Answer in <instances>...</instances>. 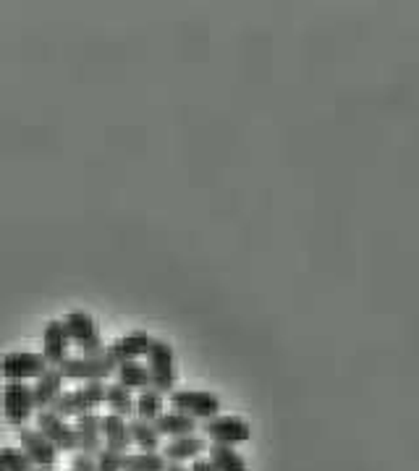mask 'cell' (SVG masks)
Returning <instances> with one entry per match:
<instances>
[{
	"label": "cell",
	"instance_id": "277c9868",
	"mask_svg": "<svg viewBox=\"0 0 419 471\" xmlns=\"http://www.w3.org/2000/svg\"><path fill=\"white\" fill-rule=\"evenodd\" d=\"M202 435L208 437L210 443L218 446H244L251 440V425L244 416H233V414H218L208 422L199 425Z\"/></svg>",
	"mask_w": 419,
	"mask_h": 471
},
{
	"label": "cell",
	"instance_id": "ffe728a7",
	"mask_svg": "<svg viewBox=\"0 0 419 471\" xmlns=\"http://www.w3.org/2000/svg\"><path fill=\"white\" fill-rule=\"evenodd\" d=\"M208 458L215 464L218 471H250L247 458L233 448V446H218V443H210Z\"/></svg>",
	"mask_w": 419,
	"mask_h": 471
},
{
	"label": "cell",
	"instance_id": "2e32d148",
	"mask_svg": "<svg viewBox=\"0 0 419 471\" xmlns=\"http://www.w3.org/2000/svg\"><path fill=\"white\" fill-rule=\"evenodd\" d=\"M155 427L160 429V435L168 437V440H173V437H184V435H194L197 429H199V422L197 419H191L187 414H181V411H163L160 416H158V422H155Z\"/></svg>",
	"mask_w": 419,
	"mask_h": 471
},
{
	"label": "cell",
	"instance_id": "6da1fadb",
	"mask_svg": "<svg viewBox=\"0 0 419 471\" xmlns=\"http://www.w3.org/2000/svg\"><path fill=\"white\" fill-rule=\"evenodd\" d=\"M168 404L173 411H181L197 422H208L212 416H218L223 408L220 396L212 390H202V387H176L173 393H168Z\"/></svg>",
	"mask_w": 419,
	"mask_h": 471
},
{
	"label": "cell",
	"instance_id": "d4e9b609",
	"mask_svg": "<svg viewBox=\"0 0 419 471\" xmlns=\"http://www.w3.org/2000/svg\"><path fill=\"white\" fill-rule=\"evenodd\" d=\"M124 458L126 453L103 446L95 453V466H97V471H124Z\"/></svg>",
	"mask_w": 419,
	"mask_h": 471
},
{
	"label": "cell",
	"instance_id": "603a6c76",
	"mask_svg": "<svg viewBox=\"0 0 419 471\" xmlns=\"http://www.w3.org/2000/svg\"><path fill=\"white\" fill-rule=\"evenodd\" d=\"M163 408H166V393L147 387V390H139V396H137V414L134 416L147 419V422H158Z\"/></svg>",
	"mask_w": 419,
	"mask_h": 471
},
{
	"label": "cell",
	"instance_id": "8992f818",
	"mask_svg": "<svg viewBox=\"0 0 419 471\" xmlns=\"http://www.w3.org/2000/svg\"><path fill=\"white\" fill-rule=\"evenodd\" d=\"M66 330H68V338H71V346H77L82 351L84 356L87 354H100L105 351L103 336H100V327H97V320L84 312V309H74L68 312L66 317Z\"/></svg>",
	"mask_w": 419,
	"mask_h": 471
},
{
	"label": "cell",
	"instance_id": "44dd1931",
	"mask_svg": "<svg viewBox=\"0 0 419 471\" xmlns=\"http://www.w3.org/2000/svg\"><path fill=\"white\" fill-rule=\"evenodd\" d=\"M116 383H121L128 390H147V387H152L149 369L142 362H124V365L116 366Z\"/></svg>",
	"mask_w": 419,
	"mask_h": 471
},
{
	"label": "cell",
	"instance_id": "7c38bea8",
	"mask_svg": "<svg viewBox=\"0 0 419 471\" xmlns=\"http://www.w3.org/2000/svg\"><path fill=\"white\" fill-rule=\"evenodd\" d=\"M71 351V338L63 320H50L42 330V356L50 366H61L68 359Z\"/></svg>",
	"mask_w": 419,
	"mask_h": 471
},
{
	"label": "cell",
	"instance_id": "7402d4cb",
	"mask_svg": "<svg viewBox=\"0 0 419 471\" xmlns=\"http://www.w3.org/2000/svg\"><path fill=\"white\" fill-rule=\"evenodd\" d=\"M168 458L160 450H139V453H126L124 471H166Z\"/></svg>",
	"mask_w": 419,
	"mask_h": 471
},
{
	"label": "cell",
	"instance_id": "d6986e66",
	"mask_svg": "<svg viewBox=\"0 0 419 471\" xmlns=\"http://www.w3.org/2000/svg\"><path fill=\"white\" fill-rule=\"evenodd\" d=\"M128 432H131V446H137L139 450H160V446H163V435L155 427V422L131 416Z\"/></svg>",
	"mask_w": 419,
	"mask_h": 471
},
{
	"label": "cell",
	"instance_id": "4316f807",
	"mask_svg": "<svg viewBox=\"0 0 419 471\" xmlns=\"http://www.w3.org/2000/svg\"><path fill=\"white\" fill-rule=\"evenodd\" d=\"M189 471H218V469H215V464L210 461L208 456H202V458L191 461V466H189Z\"/></svg>",
	"mask_w": 419,
	"mask_h": 471
},
{
	"label": "cell",
	"instance_id": "e0dca14e",
	"mask_svg": "<svg viewBox=\"0 0 419 471\" xmlns=\"http://www.w3.org/2000/svg\"><path fill=\"white\" fill-rule=\"evenodd\" d=\"M103 446L126 453L131 446V432H128V419L118 414H103Z\"/></svg>",
	"mask_w": 419,
	"mask_h": 471
},
{
	"label": "cell",
	"instance_id": "30bf717a",
	"mask_svg": "<svg viewBox=\"0 0 419 471\" xmlns=\"http://www.w3.org/2000/svg\"><path fill=\"white\" fill-rule=\"evenodd\" d=\"M19 435L21 450L32 458L35 466H58V458H61V450L56 448L40 429L35 427H19L16 429Z\"/></svg>",
	"mask_w": 419,
	"mask_h": 471
},
{
	"label": "cell",
	"instance_id": "ba28073f",
	"mask_svg": "<svg viewBox=\"0 0 419 471\" xmlns=\"http://www.w3.org/2000/svg\"><path fill=\"white\" fill-rule=\"evenodd\" d=\"M35 393L26 383H5L3 387V414L14 427H26L35 416Z\"/></svg>",
	"mask_w": 419,
	"mask_h": 471
},
{
	"label": "cell",
	"instance_id": "f546056e",
	"mask_svg": "<svg viewBox=\"0 0 419 471\" xmlns=\"http://www.w3.org/2000/svg\"><path fill=\"white\" fill-rule=\"evenodd\" d=\"M0 471H3V466H0Z\"/></svg>",
	"mask_w": 419,
	"mask_h": 471
},
{
	"label": "cell",
	"instance_id": "52a82bcc",
	"mask_svg": "<svg viewBox=\"0 0 419 471\" xmlns=\"http://www.w3.org/2000/svg\"><path fill=\"white\" fill-rule=\"evenodd\" d=\"M47 362L42 354L35 351H11L5 356H0V375L8 383H26V380H37L42 372L47 369Z\"/></svg>",
	"mask_w": 419,
	"mask_h": 471
},
{
	"label": "cell",
	"instance_id": "f1b7e54d",
	"mask_svg": "<svg viewBox=\"0 0 419 471\" xmlns=\"http://www.w3.org/2000/svg\"><path fill=\"white\" fill-rule=\"evenodd\" d=\"M37 471H63L61 466H37ZM68 471V469H66Z\"/></svg>",
	"mask_w": 419,
	"mask_h": 471
},
{
	"label": "cell",
	"instance_id": "5b68a950",
	"mask_svg": "<svg viewBox=\"0 0 419 471\" xmlns=\"http://www.w3.org/2000/svg\"><path fill=\"white\" fill-rule=\"evenodd\" d=\"M105 404V383H82L74 390H66L53 411H58L61 416H84V414H95Z\"/></svg>",
	"mask_w": 419,
	"mask_h": 471
},
{
	"label": "cell",
	"instance_id": "ac0fdd59",
	"mask_svg": "<svg viewBox=\"0 0 419 471\" xmlns=\"http://www.w3.org/2000/svg\"><path fill=\"white\" fill-rule=\"evenodd\" d=\"M105 404L110 408V414H118L124 419H131L137 414V396H134V390H128L121 383L105 386Z\"/></svg>",
	"mask_w": 419,
	"mask_h": 471
},
{
	"label": "cell",
	"instance_id": "9c48e42d",
	"mask_svg": "<svg viewBox=\"0 0 419 471\" xmlns=\"http://www.w3.org/2000/svg\"><path fill=\"white\" fill-rule=\"evenodd\" d=\"M37 429L58 450L77 453V429H74V425H68V419L61 416L58 411H53V408L37 411Z\"/></svg>",
	"mask_w": 419,
	"mask_h": 471
},
{
	"label": "cell",
	"instance_id": "9a60e30c",
	"mask_svg": "<svg viewBox=\"0 0 419 471\" xmlns=\"http://www.w3.org/2000/svg\"><path fill=\"white\" fill-rule=\"evenodd\" d=\"M74 429H77V450L95 456L97 450L103 448V416L97 411L77 416Z\"/></svg>",
	"mask_w": 419,
	"mask_h": 471
},
{
	"label": "cell",
	"instance_id": "484cf974",
	"mask_svg": "<svg viewBox=\"0 0 419 471\" xmlns=\"http://www.w3.org/2000/svg\"><path fill=\"white\" fill-rule=\"evenodd\" d=\"M68 471H97V466H95V456H89V453H82V450H77V453L71 456Z\"/></svg>",
	"mask_w": 419,
	"mask_h": 471
},
{
	"label": "cell",
	"instance_id": "83f0119b",
	"mask_svg": "<svg viewBox=\"0 0 419 471\" xmlns=\"http://www.w3.org/2000/svg\"><path fill=\"white\" fill-rule=\"evenodd\" d=\"M166 471H189L187 466H184V464H170V461H168V469Z\"/></svg>",
	"mask_w": 419,
	"mask_h": 471
},
{
	"label": "cell",
	"instance_id": "5bb4252c",
	"mask_svg": "<svg viewBox=\"0 0 419 471\" xmlns=\"http://www.w3.org/2000/svg\"><path fill=\"white\" fill-rule=\"evenodd\" d=\"M63 386H66V377H63L61 366H47L40 377L35 380V386H32V393H35V406L40 408V411L42 408L56 406V404H58V398L66 393Z\"/></svg>",
	"mask_w": 419,
	"mask_h": 471
},
{
	"label": "cell",
	"instance_id": "4fadbf2b",
	"mask_svg": "<svg viewBox=\"0 0 419 471\" xmlns=\"http://www.w3.org/2000/svg\"><path fill=\"white\" fill-rule=\"evenodd\" d=\"M210 448V440L205 435L194 432V435H184V437H173L168 440L166 448H160V453L166 456L170 464H187V461H197L202 458Z\"/></svg>",
	"mask_w": 419,
	"mask_h": 471
},
{
	"label": "cell",
	"instance_id": "7a4b0ae2",
	"mask_svg": "<svg viewBox=\"0 0 419 471\" xmlns=\"http://www.w3.org/2000/svg\"><path fill=\"white\" fill-rule=\"evenodd\" d=\"M116 359L100 351V354H79V356H68L61 365V372L66 380L74 383H105L110 375H116Z\"/></svg>",
	"mask_w": 419,
	"mask_h": 471
},
{
	"label": "cell",
	"instance_id": "3957f363",
	"mask_svg": "<svg viewBox=\"0 0 419 471\" xmlns=\"http://www.w3.org/2000/svg\"><path fill=\"white\" fill-rule=\"evenodd\" d=\"M147 369H149V380H152L155 390H160L166 396L176 390L179 369H176V351L170 343L155 338L149 354H147Z\"/></svg>",
	"mask_w": 419,
	"mask_h": 471
},
{
	"label": "cell",
	"instance_id": "8fae6325",
	"mask_svg": "<svg viewBox=\"0 0 419 471\" xmlns=\"http://www.w3.org/2000/svg\"><path fill=\"white\" fill-rule=\"evenodd\" d=\"M155 338L145 333V330H134L128 336H121L116 341H110L105 346V351L116 359V365H124V362H139L142 356L149 354Z\"/></svg>",
	"mask_w": 419,
	"mask_h": 471
},
{
	"label": "cell",
	"instance_id": "cb8c5ba5",
	"mask_svg": "<svg viewBox=\"0 0 419 471\" xmlns=\"http://www.w3.org/2000/svg\"><path fill=\"white\" fill-rule=\"evenodd\" d=\"M0 466L3 471H37V466L32 464V458L21 448H0Z\"/></svg>",
	"mask_w": 419,
	"mask_h": 471
}]
</instances>
